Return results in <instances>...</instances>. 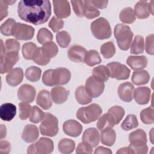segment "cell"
Returning a JSON list of instances; mask_svg holds the SVG:
<instances>
[{"instance_id": "obj_17", "label": "cell", "mask_w": 154, "mask_h": 154, "mask_svg": "<svg viewBox=\"0 0 154 154\" xmlns=\"http://www.w3.org/2000/svg\"><path fill=\"white\" fill-rule=\"evenodd\" d=\"M151 91L147 87H137L134 91V97L135 102L140 105L147 104L151 97Z\"/></svg>"}, {"instance_id": "obj_60", "label": "cell", "mask_w": 154, "mask_h": 154, "mask_svg": "<svg viewBox=\"0 0 154 154\" xmlns=\"http://www.w3.org/2000/svg\"><path fill=\"white\" fill-rule=\"evenodd\" d=\"M117 153H134V152L129 147H125L119 149L117 152Z\"/></svg>"}, {"instance_id": "obj_53", "label": "cell", "mask_w": 154, "mask_h": 154, "mask_svg": "<svg viewBox=\"0 0 154 154\" xmlns=\"http://www.w3.org/2000/svg\"><path fill=\"white\" fill-rule=\"evenodd\" d=\"M76 152L77 153H92L93 148L88 144L82 141L78 145Z\"/></svg>"}, {"instance_id": "obj_59", "label": "cell", "mask_w": 154, "mask_h": 154, "mask_svg": "<svg viewBox=\"0 0 154 154\" xmlns=\"http://www.w3.org/2000/svg\"><path fill=\"white\" fill-rule=\"evenodd\" d=\"M95 154L96 153H106V154H111L112 153V151L106 147H104L103 146H99L97 147L94 152Z\"/></svg>"}, {"instance_id": "obj_13", "label": "cell", "mask_w": 154, "mask_h": 154, "mask_svg": "<svg viewBox=\"0 0 154 154\" xmlns=\"http://www.w3.org/2000/svg\"><path fill=\"white\" fill-rule=\"evenodd\" d=\"M54 13L57 17L59 19L66 18L70 15L71 10L69 1H53Z\"/></svg>"}, {"instance_id": "obj_41", "label": "cell", "mask_w": 154, "mask_h": 154, "mask_svg": "<svg viewBox=\"0 0 154 154\" xmlns=\"http://www.w3.org/2000/svg\"><path fill=\"white\" fill-rule=\"evenodd\" d=\"M140 119L143 123L150 125L154 122V109L152 106L145 108L141 111Z\"/></svg>"}, {"instance_id": "obj_23", "label": "cell", "mask_w": 154, "mask_h": 154, "mask_svg": "<svg viewBox=\"0 0 154 154\" xmlns=\"http://www.w3.org/2000/svg\"><path fill=\"white\" fill-rule=\"evenodd\" d=\"M126 63L132 69L134 70H141L147 66V58L143 55L129 56L127 58Z\"/></svg>"}, {"instance_id": "obj_30", "label": "cell", "mask_w": 154, "mask_h": 154, "mask_svg": "<svg viewBox=\"0 0 154 154\" xmlns=\"http://www.w3.org/2000/svg\"><path fill=\"white\" fill-rule=\"evenodd\" d=\"M75 94L76 100L81 105H86L92 101V97L88 94L83 85L79 86L76 89Z\"/></svg>"}, {"instance_id": "obj_37", "label": "cell", "mask_w": 154, "mask_h": 154, "mask_svg": "<svg viewBox=\"0 0 154 154\" xmlns=\"http://www.w3.org/2000/svg\"><path fill=\"white\" fill-rule=\"evenodd\" d=\"M43 55L48 58L51 59L55 57L58 52V48L54 42H49L41 47Z\"/></svg>"}, {"instance_id": "obj_35", "label": "cell", "mask_w": 154, "mask_h": 154, "mask_svg": "<svg viewBox=\"0 0 154 154\" xmlns=\"http://www.w3.org/2000/svg\"><path fill=\"white\" fill-rule=\"evenodd\" d=\"M144 50V38L141 35H136L131 44V53L132 54H142Z\"/></svg>"}, {"instance_id": "obj_22", "label": "cell", "mask_w": 154, "mask_h": 154, "mask_svg": "<svg viewBox=\"0 0 154 154\" xmlns=\"http://www.w3.org/2000/svg\"><path fill=\"white\" fill-rule=\"evenodd\" d=\"M39 136L38 128L34 125H27L23 129L22 138L26 143L35 141Z\"/></svg>"}, {"instance_id": "obj_7", "label": "cell", "mask_w": 154, "mask_h": 154, "mask_svg": "<svg viewBox=\"0 0 154 154\" xmlns=\"http://www.w3.org/2000/svg\"><path fill=\"white\" fill-rule=\"evenodd\" d=\"M54 143L52 140L46 137L40 138L35 144L28 147V153L48 154L54 150Z\"/></svg>"}, {"instance_id": "obj_21", "label": "cell", "mask_w": 154, "mask_h": 154, "mask_svg": "<svg viewBox=\"0 0 154 154\" xmlns=\"http://www.w3.org/2000/svg\"><path fill=\"white\" fill-rule=\"evenodd\" d=\"M16 107L11 103L2 104L0 108V117L6 122L11 121L16 116Z\"/></svg>"}, {"instance_id": "obj_52", "label": "cell", "mask_w": 154, "mask_h": 154, "mask_svg": "<svg viewBox=\"0 0 154 154\" xmlns=\"http://www.w3.org/2000/svg\"><path fill=\"white\" fill-rule=\"evenodd\" d=\"M71 3L72 4L73 9L76 16L78 17H83L84 16V4L83 1L81 0H76V1H71Z\"/></svg>"}, {"instance_id": "obj_12", "label": "cell", "mask_w": 154, "mask_h": 154, "mask_svg": "<svg viewBox=\"0 0 154 154\" xmlns=\"http://www.w3.org/2000/svg\"><path fill=\"white\" fill-rule=\"evenodd\" d=\"M36 94L35 88L29 84L22 85L17 91L18 99L26 103H31L34 101Z\"/></svg>"}, {"instance_id": "obj_26", "label": "cell", "mask_w": 154, "mask_h": 154, "mask_svg": "<svg viewBox=\"0 0 154 154\" xmlns=\"http://www.w3.org/2000/svg\"><path fill=\"white\" fill-rule=\"evenodd\" d=\"M116 125L112 116L108 112L102 115L97 123V129L101 132L103 130L112 128Z\"/></svg>"}, {"instance_id": "obj_2", "label": "cell", "mask_w": 154, "mask_h": 154, "mask_svg": "<svg viewBox=\"0 0 154 154\" xmlns=\"http://www.w3.org/2000/svg\"><path fill=\"white\" fill-rule=\"evenodd\" d=\"M71 78L69 70L64 67L46 70L43 75V83L48 86L64 85L67 84Z\"/></svg>"}, {"instance_id": "obj_40", "label": "cell", "mask_w": 154, "mask_h": 154, "mask_svg": "<svg viewBox=\"0 0 154 154\" xmlns=\"http://www.w3.org/2000/svg\"><path fill=\"white\" fill-rule=\"evenodd\" d=\"M138 122L137 117L134 114H129L121 124V128L125 131H129L137 128Z\"/></svg>"}, {"instance_id": "obj_20", "label": "cell", "mask_w": 154, "mask_h": 154, "mask_svg": "<svg viewBox=\"0 0 154 154\" xmlns=\"http://www.w3.org/2000/svg\"><path fill=\"white\" fill-rule=\"evenodd\" d=\"M23 72L21 68L17 67L12 69L6 76V82L10 86L18 85L23 80Z\"/></svg>"}, {"instance_id": "obj_29", "label": "cell", "mask_w": 154, "mask_h": 154, "mask_svg": "<svg viewBox=\"0 0 154 154\" xmlns=\"http://www.w3.org/2000/svg\"><path fill=\"white\" fill-rule=\"evenodd\" d=\"M93 76L101 82L106 81L109 78V72L107 67L100 65L94 67L92 70Z\"/></svg>"}, {"instance_id": "obj_14", "label": "cell", "mask_w": 154, "mask_h": 154, "mask_svg": "<svg viewBox=\"0 0 154 154\" xmlns=\"http://www.w3.org/2000/svg\"><path fill=\"white\" fill-rule=\"evenodd\" d=\"M134 91V87L129 82L122 83L118 87V95L120 99L126 102H130L132 101Z\"/></svg>"}, {"instance_id": "obj_61", "label": "cell", "mask_w": 154, "mask_h": 154, "mask_svg": "<svg viewBox=\"0 0 154 154\" xmlns=\"http://www.w3.org/2000/svg\"><path fill=\"white\" fill-rule=\"evenodd\" d=\"M6 134H7L6 127L4 126V125H1V139H2L4 137H5Z\"/></svg>"}, {"instance_id": "obj_16", "label": "cell", "mask_w": 154, "mask_h": 154, "mask_svg": "<svg viewBox=\"0 0 154 154\" xmlns=\"http://www.w3.org/2000/svg\"><path fill=\"white\" fill-rule=\"evenodd\" d=\"M82 141L88 144L92 148L96 147L100 141V134L99 131L94 128L86 129L82 135Z\"/></svg>"}, {"instance_id": "obj_47", "label": "cell", "mask_w": 154, "mask_h": 154, "mask_svg": "<svg viewBox=\"0 0 154 154\" xmlns=\"http://www.w3.org/2000/svg\"><path fill=\"white\" fill-rule=\"evenodd\" d=\"M19 118L21 120H25L27 119L31 116V113L32 111V107L29 104V103L26 102H20L19 103Z\"/></svg>"}, {"instance_id": "obj_18", "label": "cell", "mask_w": 154, "mask_h": 154, "mask_svg": "<svg viewBox=\"0 0 154 154\" xmlns=\"http://www.w3.org/2000/svg\"><path fill=\"white\" fill-rule=\"evenodd\" d=\"M69 93V91L64 87L56 86L51 89V97L55 103L61 104L67 100Z\"/></svg>"}, {"instance_id": "obj_1", "label": "cell", "mask_w": 154, "mask_h": 154, "mask_svg": "<svg viewBox=\"0 0 154 154\" xmlns=\"http://www.w3.org/2000/svg\"><path fill=\"white\" fill-rule=\"evenodd\" d=\"M19 17L35 25L45 23L51 14V5L48 0H22L17 7Z\"/></svg>"}, {"instance_id": "obj_9", "label": "cell", "mask_w": 154, "mask_h": 154, "mask_svg": "<svg viewBox=\"0 0 154 154\" xmlns=\"http://www.w3.org/2000/svg\"><path fill=\"white\" fill-rule=\"evenodd\" d=\"M109 70V77L118 80H125L129 78L131 70L125 65L119 62H111L106 66Z\"/></svg>"}, {"instance_id": "obj_46", "label": "cell", "mask_w": 154, "mask_h": 154, "mask_svg": "<svg viewBox=\"0 0 154 154\" xmlns=\"http://www.w3.org/2000/svg\"><path fill=\"white\" fill-rule=\"evenodd\" d=\"M32 60H33V61L34 63H35L36 64L40 65V66H45L46 64H48L49 62L51 59H49L48 58H46L43 54L42 51V49L41 47L37 48V49L35 50Z\"/></svg>"}, {"instance_id": "obj_33", "label": "cell", "mask_w": 154, "mask_h": 154, "mask_svg": "<svg viewBox=\"0 0 154 154\" xmlns=\"http://www.w3.org/2000/svg\"><path fill=\"white\" fill-rule=\"evenodd\" d=\"M75 147V143L74 141L69 138L61 139L58 143V149L62 153H70L73 152Z\"/></svg>"}, {"instance_id": "obj_54", "label": "cell", "mask_w": 154, "mask_h": 154, "mask_svg": "<svg viewBox=\"0 0 154 154\" xmlns=\"http://www.w3.org/2000/svg\"><path fill=\"white\" fill-rule=\"evenodd\" d=\"M153 34H150L146 38V51L147 54L153 55Z\"/></svg>"}, {"instance_id": "obj_10", "label": "cell", "mask_w": 154, "mask_h": 154, "mask_svg": "<svg viewBox=\"0 0 154 154\" xmlns=\"http://www.w3.org/2000/svg\"><path fill=\"white\" fill-rule=\"evenodd\" d=\"M85 88L92 98H96L102 94L105 88V84L91 76L85 82Z\"/></svg>"}, {"instance_id": "obj_48", "label": "cell", "mask_w": 154, "mask_h": 154, "mask_svg": "<svg viewBox=\"0 0 154 154\" xmlns=\"http://www.w3.org/2000/svg\"><path fill=\"white\" fill-rule=\"evenodd\" d=\"M45 113L43 112L42 109H40L37 106H34L32 108V111L31 116L29 117L30 122L34 123H38L42 121L45 117Z\"/></svg>"}, {"instance_id": "obj_49", "label": "cell", "mask_w": 154, "mask_h": 154, "mask_svg": "<svg viewBox=\"0 0 154 154\" xmlns=\"http://www.w3.org/2000/svg\"><path fill=\"white\" fill-rule=\"evenodd\" d=\"M16 23L14 19L13 18H9L5 20L0 27L1 32L6 36L11 35V31L14 25Z\"/></svg>"}, {"instance_id": "obj_4", "label": "cell", "mask_w": 154, "mask_h": 154, "mask_svg": "<svg viewBox=\"0 0 154 154\" xmlns=\"http://www.w3.org/2000/svg\"><path fill=\"white\" fill-rule=\"evenodd\" d=\"M102 112L101 107L96 103L80 108L76 112V117L83 123L88 124L97 120Z\"/></svg>"}, {"instance_id": "obj_38", "label": "cell", "mask_w": 154, "mask_h": 154, "mask_svg": "<svg viewBox=\"0 0 154 154\" xmlns=\"http://www.w3.org/2000/svg\"><path fill=\"white\" fill-rule=\"evenodd\" d=\"M37 38L39 43L44 45L52 42L53 39V35L47 28H42L38 31Z\"/></svg>"}, {"instance_id": "obj_19", "label": "cell", "mask_w": 154, "mask_h": 154, "mask_svg": "<svg viewBox=\"0 0 154 154\" xmlns=\"http://www.w3.org/2000/svg\"><path fill=\"white\" fill-rule=\"evenodd\" d=\"M87 52V50L84 47L79 45H73L69 49L67 55L71 61L75 63H81L84 61Z\"/></svg>"}, {"instance_id": "obj_44", "label": "cell", "mask_w": 154, "mask_h": 154, "mask_svg": "<svg viewBox=\"0 0 154 154\" xmlns=\"http://www.w3.org/2000/svg\"><path fill=\"white\" fill-rule=\"evenodd\" d=\"M56 38L59 46L63 48H67L71 41L70 34L66 31L58 32L56 35Z\"/></svg>"}, {"instance_id": "obj_31", "label": "cell", "mask_w": 154, "mask_h": 154, "mask_svg": "<svg viewBox=\"0 0 154 154\" xmlns=\"http://www.w3.org/2000/svg\"><path fill=\"white\" fill-rule=\"evenodd\" d=\"M101 143L107 146H112L116 140V134L112 128L101 131Z\"/></svg>"}, {"instance_id": "obj_45", "label": "cell", "mask_w": 154, "mask_h": 154, "mask_svg": "<svg viewBox=\"0 0 154 154\" xmlns=\"http://www.w3.org/2000/svg\"><path fill=\"white\" fill-rule=\"evenodd\" d=\"M108 112L113 117L116 125L119 123V122L123 119L125 113L124 109L120 106H114L111 107L108 109Z\"/></svg>"}, {"instance_id": "obj_39", "label": "cell", "mask_w": 154, "mask_h": 154, "mask_svg": "<svg viewBox=\"0 0 154 154\" xmlns=\"http://www.w3.org/2000/svg\"><path fill=\"white\" fill-rule=\"evenodd\" d=\"M42 70L36 66H31L25 70V77L31 82L38 81L41 76Z\"/></svg>"}, {"instance_id": "obj_51", "label": "cell", "mask_w": 154, "mask_h": 154, "mask_svg": "<svg viewBox=\"0 0 154 154\" xmlns=\"http://www.w3.org/2000/svg\"><path fill=\"white\" fill-rule=\"evenodd\" d=\"M20 43L14 39H7L5 43V52H19L20 49Z\"/></svg>"}, {"instance_id": "obj_34", "label": "cell", "mask_w": 154, "mask_h": 154, "mask_svg": "<svg viewBox=\"0 0 154 154\" xmlns=\"http://www.w3.org/2000/svg\"><path fill=\"white\" fill-rule=\"evenodd\" d=\"M84 61L88 66H94L101 63L102 60L97 51L90 50L86 53Z\"/></svg>"}, {"instance_id": "obj_11", "label": "cell", "mask_w": 154, "mask_h": 154, "mask_svg": "<svg viewBox=\"0 0 154 154\" xmlns=\"http://www.w3.org/2000/svg\"><path fill=\"white\" fill-rule=\"evenodd\" d=\"M19 59V53L16 52H5L1 57V73L10 72Z\"/></svg>"}, {"instance_id": "obj_63", "label": "cell", "mask_w": 154, "mask_h": 154, "mask_svg": "<svg viewBox=\"0 0 154 154\" xmlns=\"http://www.w3.org/2000/svg\"><path fill=\"white\" fill-rule=\"evenodd\" d=\"M4 1V0H3ZM4 1V2L7 4V5H12V4H13L14 3H15L16 2V1L14 0V1Z\"/></svg>"}, {"instance_id": "obj_8", "label": "cell", "mask_w": 154, "mask_h": 154, "mask_svg": "<svg viewBox=\"0 0 154 154\" xmlns=\"http://www.w3.org/2000/svg\"><path fill=\"white\" fill-rule=\"evenodd\" d=\"M34 28L26 24L22 23H16L11 31V35L17 40H28L31 39L34 34Z\"/></svg>"}, {"instance_id": "obj_27", "label": "cell", "mask_w": 154, "mask_h": 154, "mask_svg": "<svg viewBox=\"0 0 154 154\" xmlns=\"http://www.w3.org/2000/svg\"><path fill=\"white\" fill-rule=\"evenodd\" d=\"M135 16L139 19H146L150 16L148 9V2L147 1H140L135 5L134 7Z\"/></svg>"}, {"instance_id": "obj_55", "label": "cell", "mask_w": 154, "mask_h": 154, "mask_svg": "<svg viewBox=\"0 0 154 154\" xmlns=\"http://www.w3.org/2000/svg\"><path fill=\"white\" fill-rule=\"evenodd\" d=\"M129 147L132 150L134 153L146 154L148 152V147L146 145V144H143V145H139V146H132L129 144Z\"/></svg>"}, {"instance_id": "obj_62", "label": "cell", "mask_w": 154, "mask_h": 154, "mask_svg": "<svg viewBox=\"0 0 154 154\" xmlns=\"http://www.w3.org/2000/svg\"><path fill=\"white\" fill-rule=\"evenodd\" d=\"M153 1H151L149 4H148V9L149 11V13H151L152 15H153Z\"/></svg>"}, {"instance_id": "obj_36", "label": "cell", "mask_w": 154, "mask_h": 154, "mask_svg": "<svg viewBox=\"0 0 154 154\" xmlns=\"http://www.w3.org/2000/svg\"><path fill=\"white\" fill-rule=\"evenodd\" d=\"M120 20L125 23H132L135 22L136 18L134 11L131 7L123 8L119 14Z\"/></svg>"}, {"instance_id": "obj_25", "label": "cell", "mask_w": 154, "mask_h": 154, "mask_svg": "<svg viewBox=\"0 0 154 154\" xmlns=\"http://www.w3.org/2000/svg\"><path fill=\"white\" fill-rule=\"evenodd\" d=\"M49 92L46 90H40L37 96L36 103L43 109H48L52 106V100Z\"/></svg>"}, {"instance_id": "obj_5", "label": "cell", "mask_w": 154, "mask_h": 154, "mask_svg": "<svg viewBox=\"0 0 154 154\" xmlns=\"http://www.w3.org/2000/svg\"><path fill=\"white\" fill-rule=\"evenodd\" d=\"M90 28L93 35L99 40L109 38L112 34L109 23L104 17L94 20L91 24Z\"/></svg>"}, {"instance_id": "obj_32", "label": "cell", "mask_w": 154, "mask_h": 154, "mask_svg": "<svg viewBox=\"0 0 154 154\" xmlns=\"http://www.w3.org/2000/svg\"><path fill=\"white\" fill-rule=\"evenodd\" d=\"M84 16L88 19H94L100 14V11L93 5L92 1H84Z\"/></svg>"}, {"instance_id": "obj_24", "label": "cell", "mask_w": 154, "mask_h": 154, "mask_svg": "<svg viewBox=\"0 0 154 154\" xmlns=\"http://www.w3.org/2000/svg\"><path fill=\"white\" fill-rule=\"evenodd\" d=\"M129 141L130 143V145L132 146L146 144L147 143L146 134L141 129L132 131L129 135Z\"/></svg>"}, {"instance_id": "obj_57", "label": "cell", "mask_w": 154, "mask_h": 154, "mask_svg": "<svg viewBox=\"0 0 154 154\" xmlns=\"http://www.w3.org/2000/svg\"><path fill=\"white\" fill-rule=\"evenodd\" d=\"M8 15V5L3 0L0 1V20H2Z\"/></svg>"}, {"instance_id": "obj_50", "label": "cell", "mask_w": 154, "mask_h": 154, "mask_svg": "<svg viewBox=\"0 0 154 154\" xmlns=\"http://www.w3.org/2000/svg\"><path fill=\"white\" fill-rule=\"evenodd\" d=\"M48 25L53 32H56L63 28L64 21L55 16H53L50 20Z\"/></svg>"}, {"instance_id": "obj_28", "label": "cell", "mask_w": 154, "mask_h": 154, "mask_svg": "<svg viewBox=\"0 0 154 154\" xmlns=\"http://www.w3.org/2000/svg\"><path fill=\"white\" fill-rule=\"evenodd\" d=\"M150 79V75L147 70H138L133 73L132 82L137 85H144L148 83Z\"/></svg>"}, {"instance_id": "obj_56", "label": "cell", "mask_w": 154, "mask_h": 154, "mask_svg": "<svg viewBox=\"0 0 154 154\" xmlns=\"http://www.w3.org/2000/svg\"><path fill=\"white\" fill-rule=\"evenodd\" d=\"M11 150V144L7 141H1L0 142V153L7 154Z\"/></svg>"}, {"instance_id": "obj_3", "label": "cell", "mask_w": 154, "mask_h": 154, "mask_svg": "<svg viewBox=\"0 0 154 154\" xmlns=\"http://www.w3.org/2000/svg\"><path fill=\"white\" fill-rule=\"evenodd\" d=\"M114 34L120 49L123 51L128 50L134 36L130 27L124 24L119 23L114 27Z\"/></svg>"}, {"instance_id": "obj_6", "label": "cell", "mask_w": 154, "mask_h": 154, "mask_svg": "<svg viewBox=\"0 0 154 154\" xmlns=\"http://www.w3.org/2000/svg\"><path fill=\"white\" fill-rule=\"evenodd\" d=\"M40 131L43 135L55 136L59 131L58 119L52 114L46 112L40 125Z\"/></svg>"}, {"instance_id": "obj_43", "label": "cell", "mask_w": 154, "mask_h": 154, "mask_svg": "<svg viewBox=\"0 0 154 154\" xmlns=\"http://www.w3.org/2000/svg\"><path fill=\"white\" fill-rule=\"evenodd\" d=\"M37 45L32 42H28L22 46V52L23 57L26 60H32V56L37 49Z\"/></svg>"}, {"instance_id": "obj_15", "label": "cell", "mask_w": 154, "mask_h": 154, "mask_svg": "<svg viewBox=\"0 0 154 154\" xmlns=\"http://www.w3.org/2000/svg\"><path fill=\"white\" fill-rule=\"evenodd\" d=\"M64 133L70 137H78L82 131V126L75 120L66 121L63 126Z\"/></svg>"}, {"instance_id": "obj_42", "label": "cell", "mask_w": 154, "mask_h": 154, "mask_svg": "<svg viewBox=\"0 0 154 154\" xmlns=\"http://www.w3.org/2000/svg\"><path fill=\"white\" fill-rule=\"evenodd\" d=\"M100 52L105 58L112 57L116 53V48L114 43L111 41L103 43L100 47Z\"/></svg>"}, {"instance_id": "obj_58", "label": "cell", "mask_w": 154, "mask_h": 154, "mask_svg": "<svg viewBox=\"0 0 154 154\" xmlns=\"http://www.w3.org/2000/svg\"><path fill=\"white\" fill-rule=\"evenodd\" d=\"M93 5L98 8H105L107 7V4L108 3V1H92Z\"/></svg>"}]
</instances>
